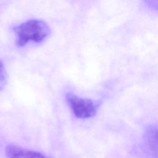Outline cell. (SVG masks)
<instances>
[{
	"instance_id": "cell-1",
	"label": "cell",
	"mask_w": 158,
	"mask_h": 158,
	"mask_svg": "<svg viewBox=\"0 0 158 158\" xmlns=\"http://www.w3.org/2000/svg\"><path fill=\"white\" fill-rule=\"evenodd\" d=\"M14 30L17 36V45L19 47L30 41L41 43L50 33L48 24L41 20H29L15 27Z\"/></svg>"
},
{
	"instance_id": "cell-2",
	"label": "cell",
	"mask_w": 158,
	"mask_h": 158,
	"mask_svg": "<svg viewBox=\"0 0 158 158\" xmlns=\"http://www.w3.org/2000/svg\"><path fill=\"white\" fill-rule=\"evenodd\" d=\"M66 101L75 116L78 118L85 119L93 117L99 107L98 102L72 93L66 94Z\"/></svg>"
},
{
	"instance_id": "cell-3",
	"label": "cell",
	"mask_w": 158,
	"mask_h": 158,
	"mask_svg": "<svg viewBox=\"0 0 158 158\" xmlns=\"http://www.w3.org/2000/svg\"><path fill=\"white\" fill-rule=\"evenodd\" d=\"M5 152L7 158H49L39 152L15 145H8Z\"/></svg>"
},
{
	"instance_id": "cell-4",
	"label": "cell",
	"mask_w": 158,
	"mask_h": 158,
	"mask_svg": "<svg viewBox=\"0 0 158 158\" xmlns=\"http://www.w3.org/2000/svg\"><path fill=\"white\" fill-rule=\"evenodd\" d=\"M147 144L151 149V151L157 152V130L156 129L151 128L149 130L146 136Z\"/></svg>"
},
{
	"instance_id": "cell-5",
	"label": "cell",
	"mask_w": 158,
	"mask_h": 158,
	"mask_svg": "<svg viewBox=\"0 0 158 158\" xmlns=\"http://www.w3.org/2000/svg\"><path fill=\"white\" fill-rule=\"evenodd\" d=\"M6 83V73L3 64L0 60V88H2Z\"/></svg>"
}]
</instances>
